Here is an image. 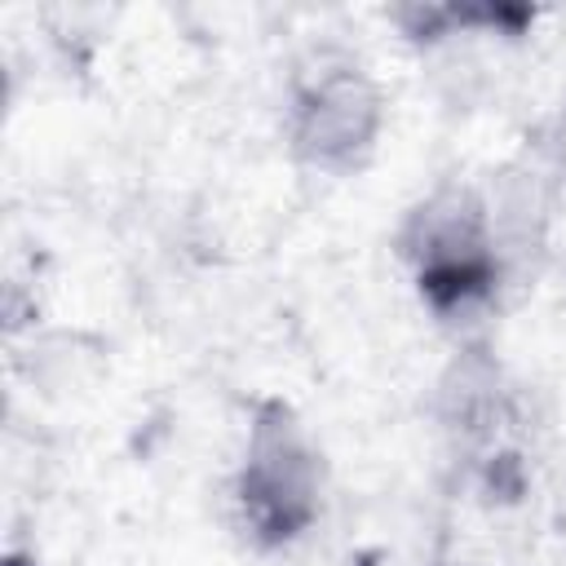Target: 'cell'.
I'll use <instances>...</instances> for the list:
<instances>
[{
  "label": "cell",
  "mask_w": 566,
  "mask_h": 566,
  "mask_svg": "<svg viewBox=\"0 0 566 566\" xmlns=\"http://www.w3.org/2000/svg\"><path fill=\"white\" fill-rule=\"evenodd\" d=\"M287 150L296 164L332 177L367 168L385 133V93L345 49H314L287 84Z\"/></svg>",
  "instance_id": "3957f363"
},
{
  "label": "cell",
  "mask_w": 566,
  "mask_h": 566,
  "mask_svg": "<svg viewBox=\"0 0 566 566\" xmlns=\"http://www.w3.org/2000/svg\"><path fill=\"white\" fill-rule=\"evenodd\" d=\"M230 504L243 535L274 553L314 531L327 504V464L305 420L283 398H261L248 416Z\"/></svg>",
  "instance_id": "7a4b0ae2"
},
{
  "label": "cell",
  "mask_w": 566,
  "mask_h": 566,
  "mask_svg": "<svg viewBox=\"0 0 566 566\" xmlns=\"http://www.w3.org/2000/svg\"><path fill=\"white\" fill-rule=\"evenodd\" d=\"M535 159L548 168V177L557 181V190H566V102L548 115V124L539 128V146Z\"/></svg>",
  "instance_id": "8992f818"
},
{
  "label": "cell",
  "mask_w": 566,
  "mask_h": 566,
  "mask_svg": "<svg viewBox=\"0 0 566 566\" xmlns=\"http://www.w3.org/2000/svg\"><path fill=\"white\" fill-rule=\"evenodd\" d=\"M433 416H438L442 433L464 451L491 447L504 433V424L513 420L509 380L482 340H464L455 349V358L447 363V371L438 376Z\"/></svg>",
  "instance_id": "5b68a950"
},
{
  "label": "cell",
  "mask_w": 566,
  "mask_h": 566,
  "mask_svg": "<svg viewBox=\"0 0 566 566\" xmlns=\"http://www.w3.org/2000/svg\"><path fill=\"white\" fill-rule=\"evenodd\" d=\"M394 248L411 270L424 310L451 332L482 323L509 287L495 256L482 186L473 181H438L424 190L402 212Z\"/></svg>",
  "instance_id": "6da1fadb"
},
{
  "label": "cell",
  "mask_w": 566,
  "mask_h": 566,
  "mask_svg": "<svg viewBox=\"0 0 566 566\" xmlns=\"http://www.w3.org/2000/svg\"><path fill=\"white\" fill-rule=\"evenodd\" d=\"M553 195L557 181L539 159H513L491 172L482 186L495 256L504 270V283H517L522 274H535V265L548 252V230H553Z\"/></svg>",
  "instance_id": "277c9868"
}]
</instances>
